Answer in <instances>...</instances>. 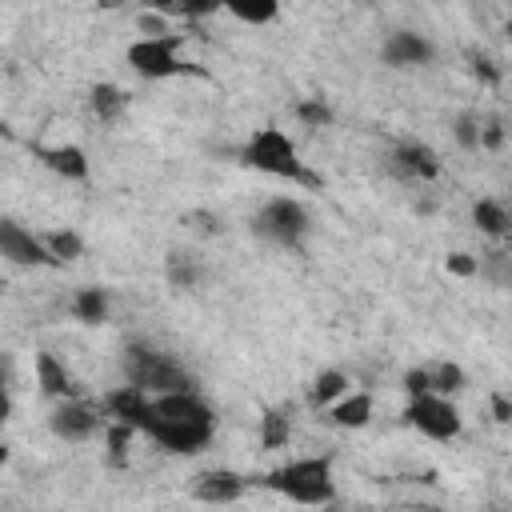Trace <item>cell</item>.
Segmentation results:
<instances>
[{
	"mask_svg": "<svg viewBox=\"0 0 512 512\" xmlns=\"http://www.w3.org/2000/svg\"><path fill=\"white\" fill-rule=\"evenodd\" d=\"M240 160H244L248 168H256V172L272 176V180H288V184L320 188V176L300 160L296 140H292L284 128H276V124H268V128L252 132V136H248V144L240 148Z\"/></svg>",
	"mask_w": 512,
	"mask_h": 512,
	"instance_id": "obj_1",
	"label": "cell"
},
{
	"mask_svg": "<svg viewBox=\"0 0 512 512\" xmlns=\"http://www.w3.org/2000/svg\"><path fill=\"white\" fill-rule=\"evenodd\" d=\"M272 492H280L292 504H308V508H328L336 504V480H332V456H300L280 464L276 472H268L264 480Z\"/></svg>",
	"mask_w": 512,
	"mask_h": 512,
	"instance_id": "obj_2",
	"label": "cell"
},
{
	"mask_svg": "<svg viewBox=\"0 0 512 512\" xmlns=\"http://www.w3.org/2000/svg\"><path fill=\"white\" fill-rule=\"evenodd\" d=\"M124 384L160 396V392H184L196 388V380L188 376L184 364H176L168 352H156L148 344H128L124 348Z\"/></svg>",
	"mask_w": 512,
	"mask_h": 512,
	"instance_id": "obj_3",
	"label": "cell"
},
{
	"mask_svg": "<svg viewBox=\"0 0 512 512\" xmlns=\"http://www.w3.org/2000/svg\"><path fill=\"white\" fill-rule=\"evenodd\" d=\"M252 232H256L264 244H276V248L296 252V248L308 240V232H312V216H308V208H304L296 196H272V200H264V204L256 208Z\"/></svg>",
	"mask_w": 512,
	"mask_h": 512,
	"instance_id": "obj_4",
	"label": "cell"
},
{
	"mask_svg": "<svg viewBox=\"0 0 512 512\" xmlns=\"http://www.w3.org/2000/svg\"><path fill=\"white\" fill-rule=\"evenodd\" d=\"M124 60L140 80H176V76L196 72L180 56V36L176 32H168V36H136L128 44V52H124Z\"/></svg>",
	"mask_w": 512,
	"mask_h": 512,
	"instance_id": "obj_5",
	"label": "cell"
},
{
	"mask_svg": "<svg viewBox=\"0 0 512 512\" xmlns=\"http://www.w3.org/2000/svg\"><path fill=\"white\" fill-rule=\"evenodd\" d=\"M404 424L416 428L420 436L436 440V444H448L464 432V416L456 408L452 396L444 392H420V396H408V408H404Z\"/></svg>",
	"mask_w": 512,
	"mask_h": 512,
	"instance_id": "obj_6",
	"label": "cell"
},
{
	"mask_svg": "<svg viewBox=\"0 0 512 512\" xmlns=\"http://www.w3.org/2000/svg\"><path fill=\"white\" fill-rule=\"evenodd\" d=\"M108 424L104 416V404H88L80 396H64V400H52L48 408V432L64 444H84L92 436H100Z\"/></svg>",
	"mask_w": 512,
	"mask_h": 512,
	"instance_id": "obj_7",
	"label": "cell"
},
{
	"mask_svg": "<svg viewBox=\"0 0 512 512\" xmlns=\"http://www.w3.org/2000/svg\"><path fill=\"white\" fill-rule=\"evenodd\" d=\"M0 260L16 268H52L56 260L44 248V236L24 228L20 220H0Z\"/></svg>",
	"mask_w": 512,
	"mask_h": 512,
	"instance_id": "obj_8",
	"label": "cell"
},
{
	"mask_svg": "<svg viewBox=\"0 0 512 512\" xmlns=\"http://www.w3.org/2000/svg\"><path fill=\"white\" fill-rule=\"evenodd\" d=\"M388 164H392V172H396L400 180H408V184H432V180H440V172H444V160H440L436 148L424 144V140H400V144L392 148Z\"/></svg>",
	"mask_w": 512,
	"mask_h": 512,
	"instance_id": "obj_9",
	"label": "cell"
},
{
	"mask_svg": "<svg viewBox=\"0 0 512 512\" xmlns=\"http://www.w3.org/2000/svg\"><path fill=\"white\" fill-rule=\"evenodd\" d=\"M432 56H436V44L424 32H416V28L388 32L384 48H380V60L388 68H424V64H432Z\"/></svg>",
	"mask_w": 512,
	"mask_h": 512,
	"instance_id": "obj_10",
	"label": "cell"
},
{
	"mask_svg": "<svg viewBox=\"0 0 512 512\" xmlns=\"http://www.w3.org/2000/svg\"><path fill=\"white\" fill-rule=\"evenodd\" d=\"M244 488H248V480L232 468H208L192 480V496L200 504H236L244 496Z\"/></svg>",
	"mask_w": 512,
	"mask_h": 512,
	"instance_id": "obj_11",
	"label": "cell"
},
{
	"mask_svg": "<svg viewBox=\"0 0 512 512\" xmlns=\"http://www.w3.org/2000/svg\"><path fill=\"white\" fill-rule=\"evenodd\" d=\"M32 368H36V388H40L48 400L76 396V376L68 372V364H64L56 352H36V356H32Z\"/></svg>",
	"mask_w": 512,
	"mask_h": 512,
	"instance_id": "obj_12",
	"label": "cell"
},
{
	"mask_svg": "<svg viewBox=\"0 0 512 512\" xmlns=\"http://www.w3.org/2000/svg\"><path fill=\"white\" fill-rule=\"evenodd\" d=\"M40 164L64 180H88L92 164H88V152L80 144H48V148H36Z\"/></svg>",
	"mask_w": 512,
	"mask_h": 512,
	"instance_id": "obj_13",
	"label": "cell"
},
{
	"mask_svg": "<svg viewBox=\"0 0 512 512\" xmlns=\"http://www.w3.org/2000/svg\"><path fill=\"white\" fill-rule=\"evenodd\" d=\"M372 392H344L340 400H332L328 404V420L336 424V428H348V432H356V428H364L368 420H372Z\"/></svg>",
	"mask_w": 512,
	"mask_h": 512,
	"instance_id": "obj_14",
	"label": "cell"
},
{
	"mask_svg": "<svg viewBox=\"0 0 512 512\" xmlns=\"http://www.w3.org/2000/svg\"><path fill=\"white\" fill-rule=\"evenodd\" d=\"M472 224L480 228V236H488V240H504L508 228H512V216H508V208H504L496 196H480V200L472 204Z\"/></svg>",
	"mask_w": 512,
	"mask_h": 512,
	"instance_id": "obj_15",
	"label": "cell"
},
{
	"mask_svg": "<svg viewBox=\"0 0 512 512\" xmlns=\"http://www.w3.org/2000/svg\"><path fill=\"white\" fill-rule=\"evenodd\" d=\"M108 312H112L108 288L88 284V288H76V292H72V316H76V320H84V324H104Z\"/></svg>",
	"mask_w": 512,
	"mask_h": 512,
	"instance_id": "obj_16",
	"label": "cell"
},
{
	"mask_svg": "<svg viewBox=\"0 0 512 512\" xmlns=\"http://www.w3.org/2000/svg\"><path fill=\"white\" fill-rule=\"evenodd\" d=\"M348 388H352V376H348L344 368H324V372H316V380H312V388H308V400H312L316 408H328V404L340 400Z\"/></svg>",
	"mask_w": 512,
	"mask_h": 512,
	"instance_id": "obj_17",
	"label": "cell"
},
{
	"mask_svg": "<svg viewBox=\"0 0 512 512\" xmlns=\"http://www.w3.org/2000/svg\"><path fill=\"white\" fill-rule=\"evenodd\" d=\"M280 4H284V0H220L224 12H232L240 24H252V28L272 24V20L280 16Z\"/></svg>",
	"mask_w": 512,
	"mask_h": 512,
	"instance_id": "obj_18",
	"label": "cell"
},
{
	"mask_svg": "<svg viewBox=\"0 0 512 512\" xmlns=\"http://www.w3.org/2000/svg\"><path fill=\"white\" fill-rule=\"evenodd\" d=\"M88 104H92L96 120L112 124V120H120V116H124V108H128V96H124V88H116V84H92V92H88Z\"/></svg>",
	"mask_w": 512,
	"mask_h": 512,
	"instance_id": "obj_19",
	"label": "cell"
},
{
	"mask_svg": "<svg viewBox=\"0 0 512 512\" xmlns=\"http://www.w3.org/2000/svg\"><path fill=\"white\" fill-rule=\"evenodd\" d=\"M44 248H48V256H52L56 264H72V260L84 256V240H80V232H72V228H52V232H44Z\"/></svg>",
	"mask_w": 512,
	"mask_h": 512,
	"instance_id": "obj_20",
	"label": "cell"
},
{
	"mask_svg": "<svg viewBox=\"0 0 512 512\" xmlns=\"http://www.w3.org/2000/svg\"><path fill=\"white\" fill-rule=\"evenodd\" d=\"M164 276H168L172 288H196L200 284V260L188 256V252H172L164 260Z\"/></svg>",
	"mask_w": 512,
	"mask_h": 512,
	"instance_id": "obj_21",
	"label": "cell"
},
{
	"mask_svg": "<svg viewBox=\"0 0 512 512\" xmlns=\"http://www.w3.org/2000/svg\"><path fill=\"white\" fill-rule=\"evenodd\" d=\"M452 140H456L460 152H480V112H472V108L456 112V120H452Z\"/></svg>",
	"mask_w": 512,
	"mask_h": 512,
	"instance_id": "obj_22",
	"label": "cell"
},
{
	"mask_svg": "<svg viewBox=\"0 0 512 512\" xmlns=\"http://www.w3.org/2000/svg\"><path fill=\"white\" fill-rule=\"evenodd\" d=\"M428 384H432V392H444V396H456V392H464V384H468V376H464V368H460V364H452V360H444V364H436V368H428Z\"/></svg>",
	"mask_w": 512,
	"mask_h": 512,
	"instance_id": "obj_23",
	"label": "cell"
},
{
	"mask_svg": "<svg viewBox=\"0 0 512 512\" xmlns=\"http://www.w3.org/2000/svg\"><path fill=\"white\" fill-rule=\"evenodd\" d=\"M288 436H292V424H288L284 412H268V416H260V444H264V448H284Z\"/></svg>",
	"mask_w": 512,
	"mask_h": 512,
	"instance_id": "obj_24",
	"label": "cell"
},
{
	"mask_svg": "<svg viewBox=\"0 0 512 512\" xmlns=\"http://www.w3.org/2000/svg\"><path fill=\"white\" fill-rule=\"evenodd\" d=\"M508 140L504 116H480V152H500Z\"/></svg>",
	"mask_w": 512,
	"mask_h": 512,
	"instance_id": "obj_25",
	"label": "cell"
},
{
	"mask_svg": "<svg viewBox=\"0 0 512 512\" xmlns=\"http://www.w3.org/2000/svg\"><path fill=\"white\" fill-rule=\"evenodd\" d=\"M296 120L308 124V128H324V124H332V108L320 96H312V100H300L296 104Z\"/></svg>",
	"mask_w": 512,
	"mask_h": 512,
	"instance_id": "obj_26",
	"label": "cell"
},
{
	"mask_svg": "<svg viewBox=\"0 0 512 512\" xmlns=\"http://www.w3.org/2000/svg\"><path fill=\"white\" fill-rule=\"evenodd\" d=\"M136 32H140V36H168V32H172V16H164V12H156V8H144V12L136 16Z\"/></svg>",
	"mask_w": 512,
	"mask_h": 512,
	"instance_id": "obj_27",
	"label": "cell"
},
{
	"mask_svg": "<svg viewBox=\"0 0 512 512\" xmlns=\"http://www.w3.org/2000/svg\"><path fill=\"white\" fill-rule=\"evenodd\" d=\"M444 268H448V276H456V280H472V276L480 272V256H472V252H448V256H444Z\"/></svg>",
	"mask_w": 512,
	"mask_h": 512,
	"instance_id": "obj_28",
	"label": "cell"
},
{
	"mask_svg": "<svg viewBox=\"0 0 512 512\" xmlns=\"http://www.w3.org/2000/svg\"><path fill=\"white\" fill-rule=\"evenodd\" d=\"M176 8H180L184 16H192V20H200V16L220 12V0H176Z\"/></svg>",
	"mask_w": 512,
	"mask_h": 512,
	"instance_id": "obj_29",
	"label": "cell"
},
{
	"mask_svg": "<svg viewBox=\"0 0 512 512\" xmlns=\"http://www.w3.org/2000/svg\"><path fill=\"white\" fill-rule=\"evenodd\" d=\"M404 392H408V396L432 392V384H428V368H408V372H404Z\"/></svg>",
	"mask_w": 512,
	"mask_h": 512,
	"instance_id": "obj_30",
	"label": "cell"
},
{
	"mask_svg": "<svg viewBox=\"0 0 512 512\" xmlns=\"http://www.w3.org/2000/svg\"><path fill=\"white\" fill-rule=\"evenodd\" d=\"M472 72L480 76V80H488V84H496L500 80V68L488 60V56H476V64H472Z\"/></svg>",
	"mask_w": 512,
	"mask_h": 512,
	"instance_id": "obj_31",
	"label": "cell"
},
{
	"mask_svg": "<svg viewBox=\"0 0 512 512\" xmlns=\"http://www.w3.org/2000/svg\"><path fill=\"white\" fill-rule=\"evenodd\" d=\"M188 224H192L196 232H204V236H212V232H216V220H212L208 212H192V216H188Z\"/></svg>",
	"mask_w": 512,
	"mask_h": 512,
	"instance_id": "obj_32",
	"label": "cell"
},
{
	"mask_svg": "<svg viewBox=\"0 0 512 512\" xmlns=\"http://www.w3.org/2000/svg\"><path fill=\"white\" fill-rule=\"evenodd\" d=\"M492 412H496V420H500V424L512 416V404H508V396H504V392H496V396H492Z\"/></svg>",
	"mask_w": 512,
	"mask_h": 512,
	"instance_id": "obj_33",
	"label": "cell"
},
{
	"mask_svg": "<svg viewBox=\"0 0 512 512\" xmlns=\"http://www.w3.org/2000/svg\"><path fill=\"white\" fill-rule=\"evenodd\" d=\"M8 416V384H4V372H0V420Z\"/></svg>",
	"mask_w": 512,
	"mask_h": 512,
	"instance_id": "obj_34",
	"label": "cell"
},
{
	"mask_svg": "<svg viewBox=\"0 0 512 512\" xmlns=\"http://www.w3.org/2000/svg\"><path fill=\"white\" fill-rule=\"evenodd\" d=\"M96 4H100V8H120L124 0H96Z\"/></svg>",
	"mask_w": 512,
	"mask_h": 512,
	"instance_id": "obj_35",
	"label": "cell"
},
{
	"mask_svg": "<svg viewBox=\"0 0 512 512\" xmlns=\"http://www.w3.org/2000/svg\"><path fill=\"white\" fill-rule=\"evenodd\" d=\"M4 460H8V448H4V440H0V464H4Z\"/></svg>",
	"mask_w": 512,
	"mask_h": 512,
	"instance_id": "obj_36",
	"label": "cell"
}]
</instances>
